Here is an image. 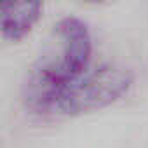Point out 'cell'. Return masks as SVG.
Segmentation results:
<instances>
[{"mask_svg": "<svg viewBox=\"0 0 148 148\" xmlns=\"http://www.w3.org/2000/svg\"><path fill=\"white\" fill-rule=\"evenodd\" d=\"M91 51L87 25L75 16L61 18L30 66L23 87L26 106L35 113H49L54 99L89 68Z\"/></svg>", "mask_w": 148, "mask_h": 148, "instance_id": "6da1fadb", "label": "cell"}, {"mask_svg": "<svg viewBox=\"0 0 148 148\" xmlns=\"http://www.w3.org/2000/svg\"><path fill=\"white\" fill-rule=\"evenodd\" d=\"M132 86V73L117 64H99L87 68L73 80L52 103L49 113L75 117L105 108L120 99Z\"/></svg>", "mask_w": 148, "mask_h": 148, "instance_id": "7a4b0ae2", "label": "cell"}, {"mask_svg": "<svg viewBox=\"0 0 148 148\" xmlns=\"http://www.w3.org/2000/svg\"><path fill=\"white\" fill-rule=\"evenodd\" d=\"M42 14L40 2H0V32L9 40H21Z\"/></svg>", "mask_w": 148, "mask_h": 148, "instance_id": "3957f363", "label": "cell"}]
</instances>
